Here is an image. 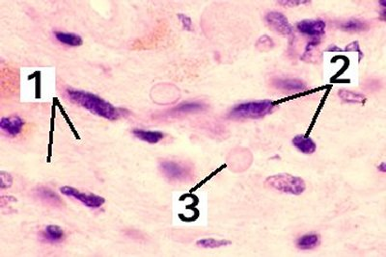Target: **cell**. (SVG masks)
<instances>
[{
    "mask_svg": "<svg viewBox=\"0 0 386 257\" xmlns=\"http://www.w3.org/2000/svg\"><path fill=\"white\" fill-rule=\"evenodd\" d=\"M275 103L269 99L256 100L236 105L229 113L234 119H260L273 110Z\"/></svg>",
    "mask_w": 386,
    "mask_h": 257,
    "instance_id": "2",
    "label": "cell"
},
{
    "mask_svg": "<svg viewBox=\"0 0 386 257\" xmlns=\"http://www.w3.org/2000/svg\"><path fill=\"white\" fill-rule=\"evenodd\" d=\"M64 237H65V234H64L63 229L56 225H49L42 232V238L44 239V241L51 243V244L61 242Z\"/></svg>",
    "mask_w": 386,
    "mask_h": 257,
    "instance_id": "12",
    "label": "cell"
},
{
    "mask_svg": "<svg viewBox=\"0 0 386 257\" xmlns=\"http://www.w3.org/2000/svg\"><path fill=\"white\" fill-rule=\"evenodd\" d=\"M159 169L170 180H184L189 175V171L186 167L174 161H164L160 163Z\"/></svg>",
    "mask_w": 386,
    "mask_h": 257,
    "instance_id": "7",
    "label": "cell"
},
{
    "mask_svg": "<svg viewBox=\"0 0 386 257\" xmlns=\"http://www.w3.org/2000/svg\"><path fill=\"white\" fill-rule=\"evenodd\" d=\"M338 95L340 96V98L347 102V103H357V104H364L365 101H366V98L365 96L361 94H358V93H355V92H351V91H348V90H340L338 92Z\"/></svg>",
    "mask_w": 386,
    "mask_h": 257,
    "instance_id": "17",
    "label": "cell"
},
{
    "mask_svg": "<svg viewBox=\"0 0 386 257\" xmlns=\"http://www.w3.org/2000/svg\"><path fill=\"white\" fill-rule=\"evenodd\" d=\"M66 95L71 102L86 109L92 114L109 121H116L120 118V112L118 109L102 97L92 93L81 90L67 89Z\"/></svg>",
    "mask_w": 386,
    "mask_h": 257,
    "instance_id": "1",
    "label": "cell"
},
{
    "mask_svg": "<svg viewBox=\"0 0 386 257\" xmlns=\"http://www.w3.org/2000/svg\"><path fill=\"white\" fill-rule=\"evenodd\" d=\"M231 242L227 240H216L213 238H205L198 240L196 242V245L198 247L204 248H221L230 245Z\"/></svg>",
    "mask_w": 386,
    "mask_h": 257,
    "instance_id": "19",
    "label": "cell"
},
{
    "mask_svg": "<svg viewBox=\"0 0 386 257\" xmlns=\"http://www.w3.org/2000/svg\"><path fill=\"white\" fill-rule=\"evenodd\" d=\"M54 36L58 42L67 45L70 47H79L83 44V40L77 34L74 33H68L62 31H55Z\"/></svg>",
    "mask_w": 386,
    "mask_h": 257,
    "instance_id": "14",
    "label": "cell"
},
{
    "mask_svg": "<svg viewBox=\"0 0 386 257\" xmlns=\"http://www.w3.org/2000/svg\"><path fill=\"white\" fill-rule=\"evenodd\" d=\"M266 183L270 188L291 195H300L306 188L303 179L288 173H281L270 176L266 180Z\"/></svg>",
    "mask_w": 386,
    "mask_h": 257,
    "instance_id": "3",
    "label": "cell"
},
{
    "mask_svg": "<svg viewBox=\"0 0 386 257\" xmlns=\"http://www.w3.org/2000/svg\"><path fill=\"white\" fill-rule=\"evenodd\" d=\"M25 124L23 119L19 116L14 115L10 117H3L0 120V128L3 132L7 134L11 138H15L21 133L22 128Z\"/></svg>",
    "mask_w": 386,
    "mask_h": 257,
    "instance_id": "8",
    "label": "cell"
},
{
    "mask_svg": "<svg viewBox=\"0 0 386 257\" xmlns=\"http://www.w3.org/2000/svg\"><path fill=\"white\" fill-rule=\"evenodd\" d=\"M345 50H346V51H357V53L359 54V61H360V59L363 56V53L361 52V50H360V48H359V44H358L357 41H356V42H352V43H350L349 45H347L346 48H345Z\"/></svg>",
    "mask_w": 386,
    "mask_h": 257,
    "instance_id": "24",
    "label": "cell"
},
{
    "mask_svg": "<svg viewBox=\"0 0 386 257\" xmlns=\"http://www.w3.org/2000/svg\"><path fill=\"white\" fill-rule=\"evenodd\" d=\"M273 47H274V43H273L272 39H270V37L267 36V35L262 36V37L258 40L257 44H256V48H257V49L260 50V51H263V52H267V51H269V50H270V49L273 48Z\"/></svg>",
    "mask_w": 386,
    "mask_h": 257,
    "instance_id": "20",
    "label": "cell"
},
{
    "mask_svg": "<svg viewBox=\"0 0 386 257\" xmlns=\"http://www.w3.org/2000/svg\"><path fill=\"white\" fill-rule=\"evenodd\" d=\"M267 24L274 32L283 36H289L293 33V27L290 24L289 20L280 12H270L265 17Z\"/></svg>",
    "mask_w": 386,
    "mask_h": 257,
    "instance_id": "5",
    "label": "cell"
},
{
    "mask_svg": "<svg viewBox=\"0 0 386 257\" xmlns=\"http://www.w3.org/2000/svg\"><path fill=\"white\" fill-rule=\"evenodd\" d=\"M377 170L381 172H386V164L385 162H382L378 167H377Z\"/></svg>",
    "mask_w": 386,
    "mask_h": 257,
    "instance_id": "25",
    "label": "cell"
},
{
    "mask_svg": "<svg viewBox=\"0 0 386 257\" xmlns=\"http://www.w3.org/2000/svg\"><path fill=\"white\" fill-rule=\"evenodd\" d=\"M178 18L180 19V21L182 22L183 28L185 29V30H188V31H190L192 29V20H191V19L189 17H187V16H185L183 14H179Z\"/></svg>",
    "mask_w": 386,
    "mask_h": 257,
    "instance_id": "23",
    "label": "cell"
},
{
    "mask_svg": "<svg viewBox=\"0 0 386 257\" xmlns=\"http://www.w3.org/2000/svg\"><path fill=\"white\" fill-rule=\"evenodd\" d=\"M206 108L205 105L198 102H185L183 104L179 105L177 107L173 108L170 113L173 115L178 114H188V113H194V112H199L202 111Z\"/></svg>",
    "mask_w": 386,
    "mask_h": 257,
    "instance_id": "16",
    "label": "cell"
},
{
    "mask_svg": "<svg viewBox=\"0 0 386 257\" xmlns=\"http://www.w3.org/2000/svg\"><path fill=\"white\" fill-rule=\"evenodd\" d=\"M340 27L343 31H347V32H362V31H367L369 29V25L365 21L352 19H348L347 21H344L343 23H341Z\"/></svg>",
    "mask_w": 386,
    "mask_h": 257,
    "instance_id": "18",
    "label": "cell"
},
{
    "mask_svg": "<svg viewBox=\"0 0 386 257\" xmlns=\"http://www.w3.org/2000/svg\"><path fill=\"white\" fill-rule=\"evenodd\" d=\"M60 191L63 195L67 196V197L75 198L76 200H79L81 203H83L85 206L89 207V208H99L106 201V200L101 196H98L95 194L81 193L76 188L71 187V186H63L60 188Z\"/></svg>",
    "mask_w": 386,
    "mask_h": 257,
    "instance_id": "4",
    "label": "cell"
},
{
    "mask_svg": "<svg viewBox=\"0 0 386 257\" xmlns=\"http://www.w3.org/2000/svg\"><path fill=\"white\" fill-rule=\"evenodd\" d=\"M326 26V22L321 19H304L297 23V29L301 34L317 39L325 34Z\"/></svg>",
    "mask_w": 386,
    "mask_h": 257,
    "instance_id": "6",
    "label": "cell"
},
{
    "mask_svg": "<svg viewBox=\"0 0 386 257\" xmlns=\"http://www.w3.org/2000/svg\"><path fill=\"white\" fill-rule=\"evenodd\" d=\"M334 50H338V51H341V48H338L335 45H331L329 46L328 48V51H334Z\"/></svg>",
    "mask_w": 386,
    "mask_h": 257,
    "instance_id": "26",
    "label": "cell"
},
{
    "mask_svg": "<svg viewBox=\"0 0 386 257\" xmlns=\"http://www.w3.org/2000/svg\"><path fill=\"white\" fill-rule=\"evenodd\" d=\"M319 243V236L315 233L305 234L297 241V247L302 250H308L316 248Z\"/></svg>",
    "mask_w": 386,
    "mask_h": 257,
    "instance_id": "15",
    "label": "cell"
},
{
    "mask_svg": "<svg viewBox=\"0 0 386 257\" xmlns=\"http://www.w3.org/2000/svg\"><path fill=\"white\" fill-rule=\"evenodd\" d=\"M133 134L135 138L151 144L159 143L164 138V134L159 131H147V130L137 129V128L133 130Z\"/></svg>",
    "mask_w": 386,
    "mask_h": 257,
    "instance_id": "13",
    "label": "cell"
},
{
    "mask_svg": "<svg viewBox=\"0 0 386 257\" xmlns=\"http://www.w3.org/2000/svg\"><path fill=\"white\" fill-rule=\"evenodd\" d=\"M277 3L282 6H284V7H296V6H299L301 4L310 3V1H307V0H280V1H277Z\"/></svg>",
    "mask_w": 386,
    "mask_h": 257,
    "instance_id": "22",
    "label": "cell"
},
{
    "mask_svg": "<svg viewBox=\"0 0 386 257\" xmlns=\"http://www.w3.org/2000/svg\"><path fill=\"white\" fill-rule=\"evenodd\" d=\"M292 143L295 148H297L300 153L304 154H312L317 150V144L315 142L304 135H297L294 137Z\"/></svg>",
    "mask_w": 386,
    "mask_h": 257,
    "instance_id": "11",
    "label": "cell"
},
{
    "mask_svg": "<svg viewBox=\"0 0 386 257\" xmlns=\"http://www.w3.org/2000/svg\"><path fill=\"white\" fill-rule=\"evenodd\" d=\"M273 85L281 91L289 93H299L306 89V83L299 79H275Z\"/></svg>",
    "mask_w": 386,
    "mask_h": 257,
    "instance_id": "10",
    "label": "cell"
},
{
    "mask_svg": "<svg viewBox=\"0 0 386 257\" xmlns=\"http://www.w3.org/2000/svg\"><path fill=\"white\" fill-rule=\"evenodd\" d=\"M34 194L37 199L51 207L58 208L64 205L63 200L57 194L46 186H39L34 190Z\"/></svg>",
    "mask_w": 386,
    "mask_h": 257,
    "instance_id": "9",
    "label": "cell"
},
{
    "mask_svg": "<svg viewBox=\"0 0 386 257\" xmlns=\"http://www.w3.org/2000/svg\"><path fill=\"white\" fill-rule=\"evenodd\" d=\"M13 183V177L8 172L1 171L0 172V188L1 189H7L11 187Z\"/></svg>",
    "mask_w": 386,
    "mask_h": 257,
    "instance_id": "21",
    "label": "cell"
}]
</instances>
